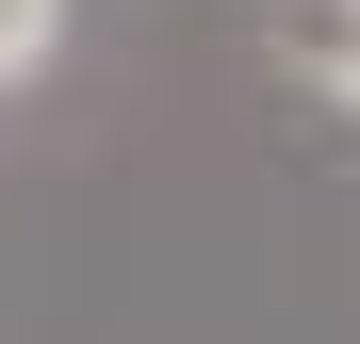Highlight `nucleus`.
Returning a JSON list of instances; mask_svg holds the SVG:
<instances>
[{
    "label": "nucleus",
    "instance_id": "nucleus-1",
    "mask_svg": "<svg viewBox=\"0 0 360 344\" xmlns=\"http://www.w3.org/2000/svg\"><path fill=\"white\" fill-rule=\"evenodd\" d=\"M278 49H295V82L360 98V0H278Z\"/></svg>",
    "mask_w": 360,
    "mask_h": 344
},
{
    "label": "nucleus",
    "instance_id": "nucleus-2",
    "mask_svg": "<svg viewBox=\"0 0 360 344\" xmlns=\"http://www.w3.org/2000/svg\"><path fill=\"white\" fill-rule=\"evenodd\" d=\"M49 49H66V0H0V82H33Z\"/></svg>",
    "mask_w": 360,
    "mask_h": 344
}]
</instances>
